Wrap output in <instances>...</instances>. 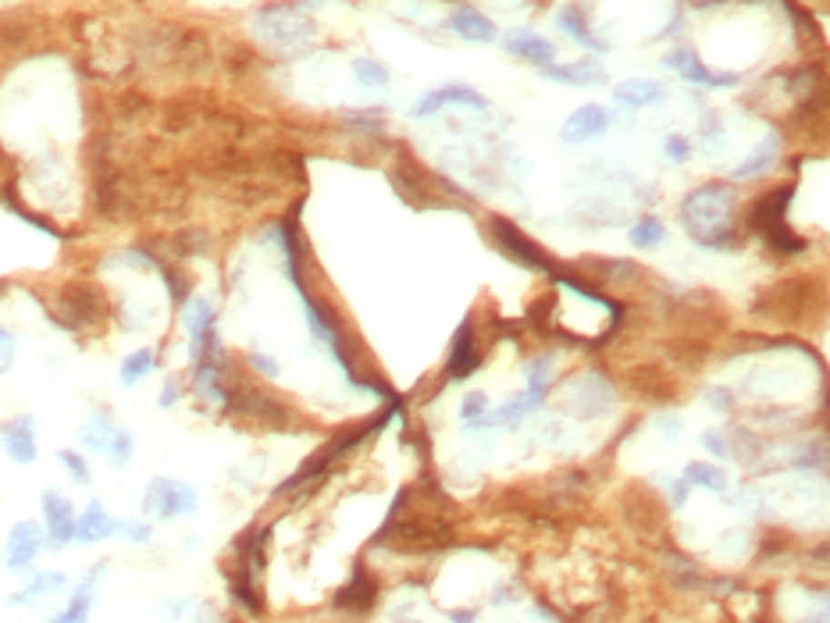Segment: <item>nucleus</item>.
<instances>
[{
  "mask_svg": "<svg viewBox=\"0 0 830 623\" xmlns=\"http://www.w3.org/2000/svg\"><path fill=\"white\" fill-rule=\"evenodd\" d=\"M197 506H200V496L186 481H165V477H157V481L147 485V496H143V513L147 517H161V520H167V517H186Z\"/></svg>",
  "mask_w": 830,
  "mask_h": 623,
  "instance_id": "nucleus-3",
  "label": "nucleus"
},
{
  "mask_svg": "<svg viewBox=\"0 0 830 623\" xmlns=\"http://www.w3.org/2000/svg\"><path fill=\"white\" fill-rule=\"evenodd\" d=\"M663 154L670 157V161H677V165H681V161H688V157H692V143H688V139H681V136H670V139L663 143Z\"/></svg>",
  "mask_w": 830,
  "mask_h": 623,
  "instance_id": "nucleus-36",
  "label": "nucleus"
},
{
  "mask_svg": "<svg viewBox=\"0 0 830 623\" xmlns=\"http://www.w3.org/2000/svg\"><path fill=\"white\" fill-rule=\"evenodd\" d=\"M446 107H474V111H485L489 107V100L478 93V89H471V85H439V89H431L420 104H417V118H431V115H439V111H446Z\"/></svg>",
  "mask_w": 830,
  "mask_h": 623,
  "instance_id": "nucleus-9",
  "label": "nucleus"
},
{
  "mask_svg": "<svg viewBox=\"0 0 830 623\" xmlns=\"http://www.w3.org/2000/svg\"><path fill=\"white\" fill-rule=\"evenodd\" d=\"M450 620L453 623H474V613H463V609H457V613H450Z\"/></svg>",
  "mask_w": 830,
  "mask_h": 623,
  "instance_id": "nucleus-43",
  "label": "nucleus"
},
{
  "mask_svg": "<svg viewBox=\"0 0 830 623\" xmlns=\"http://www.w3.org/2000/svg\"><path fill=\"white\" fill-rule=\"evenodd\" d=\"M249 367H257V371L268 374V377H275V374H278V364H275L271 357H260V353H249Z\"/></svg>",
  "mask_w": 830,
  "mask_h": 623,
  "instance_id": "nucleus-40",
  "label": "nucleus"
},
{
  "mask_svg": "<svg viewBox=\"0 0 830 623\" xmlns=\"http://www.w3.org/2000/svg\"><path fill=\"white\" fill-rule=\"evenodd\" d=\"M613 407V388L599 374H582L567 388V410L574 417H599Z\"/></svg>",
  "mask_w": 830,
  "mask_h": 623,
  "instance_id": "nucleus-5",
  "label": "nucleus"
},
{
  "mask_svg": "<svg viewBox=\"0 0 830 623\" xmlns=\"http://www.w3.org/2000/svg\"><path fill=\"white\" fill-rule=\"evenodd\" d=\"M61 588H68V578H65V574H57V570H46V574H36L33 581L15 595V598H11V606H29V602H36L40 595L61 591Z\"/></svg>",
  "mask_w": 830,
  "mask_h": 623,
  "instance_id": "nucleus-24",
  "label": "nucleus"
},
{
  "mask_svg": "<svg viewBox=\"0 0 830 623\" xmlns=\"http://www.w3.org/2000/svg\"><path fill=\"white\" fill-rule=\"evenodd\" d=\"M450 29L467 43H496V36H499L496 25H492L478 7H467V4H460L457 11L450 15Z\"/></svg>",
  "mask_w": 830,
  "mask_h": 623,
  "instance_id": "nucleus-14",
  "label": "nucleus"
},
{
  "mask_svg": "<svg viewBox=\"0 0 830 623\" xmlns=\"http://www.w3.org/2000/svg\"><path fill=\"white\" fill-rule=\"evenodd\" d=\"M703 446H706L713 457H731V442L724 438V431H706L703 435Z\"/></svg>",
  "mask_w": 830,
  "mask_h": 623,
  "instance_id": "nucleus-38",
  "label": "nucleus"
},
{
  "mask_svg": "<svg viewBox=\"0 0 830 623\" xmlns=\"http://www.w3.org/2000/svg\"><path fill=\"white\" fill-rule=\"evenodd\" d=\"M100 578H104V563L89 570V578H86V581L76 588L72 602H68V606H65V609H61V613H57V617H54L50 623H86V620H89V613H93V602H96V598H93V588H96V581H100Z\"/></svg>",
  "mask_w": 830,
  "mask_h": 623,
  "instance_id": "nucleus-19",
  "label": "nucleus"
},
{
  "mask_svg": "<svg viewBox=\"0 0 830 623\" xmlns=\"http://www.w3.org/2000/svg\"><path fill=\"white\" fill-rule=\"evenodd\" d=\"M57 459H61V467L72 474V481L76 485H89V463H86V457H79V453H57Z\"/></svg>",
  "mask_w": 830,
  "mask_h": 623,
  "instance_id": "nucleus-33",
  "label": "nucleus"
},
{
  "mask_svg": "<svg viewBox=\"0 0 830 623\" xmlns=\"http://www.w3.org/2000/svg\"><path fill=\"white\" fill-rule=\"evenodd\" d=\"M104 457L111 459V467H125L128 459H132V435L125 431L122 424L115 427V435H111V442H107V453Z\"/></svg>",
  "mask_w": 830,
  "mask_h": 623,
  "instance_id": "nucleus-30",
  "label": "nucleus"
},
{
  "mask_svg": "<svg viewBox=\"0 0 830 623\" xmlns=\"http://www.w3.org/2000/svg\"><path fill=\"white\" fill-rule=\"evenodd\" d=\"M777 157H781V136H777V132H770L763 143H755V150L748 154L745 161L734 167V178H738V182H745V178H759L763 171H770V167H774Z\"/></svg>",
  "mask_w": 830,
  "mask_h": 623,
  "instance_id": "nucleus-20",
  "label": "nucleus"
},
{
  "mask_svg": "<svg viewBox=\"0 0 830 623\" xmlns=\"http://www.w3.org/2000/svg\"><path fill=\"white\" fill-rule=\"evenodd\" d=\"M115 420L107 417V410H96V414L86 417V424L79 427V442H83L89 453H107V442L115 435Z\"/></svg>",
  "mask_w": 830,
  "mask_h": 623,
  "instance_id": "nucleus-22",
  "label": "nucleus"
},
{
  "mask_svg": "<svg viewBox=\"0 0 830 623\" xmlns=\"http://www.w3.org/2000/svg\"><path fill=\"white\" fill-rule=\"evenodd\" d=\"M182 325H186V332H189V360H193V364L204 360V357L214 353V349H221V346H218V332H214L218 314H214L210 299L193 296V299L182 306Z\"/></svg>",
  "mask_w": 830,
  "mask_h": 623,
  "instance_id": "nucleus-4",
  "label": "nucleus"
},
{
  "mask_svg": "<svg viewBox=\"0 0 830 623\" xmlns=\"http://www.w3.org/2000/svg\"><path fill=\"white\" fill-rule=\"evenodd\" d=\"M118 531H122L132 545H147V541H150V528H147L143 520H122V528H118Z\"/></svg>",
  "mask_w": 830,
  "mask_h": 623,
  "instance_id": "nucleus-37",
  "label": "nucleus"
},
{
  "mask_svg": "<svg viewBox=\"0 0 830 623\" xmlns=\"http://www.w3.org/2000/svg\"><path fill=\"white\" fill-rule=\"evenodd\" d=\"M371 598H374V584L364 578V570H357V574H353V584L339 591L335 606H342V609H346V606H353V609H364V606H371Z\"/></svg>",
  "mask_w": 830,
  "mask_h": 623,
  "instance_id": "nucleus-29",
  "label": "nucleus"
},
{
  "mask_svg": "<svg viewBox=\"0 0 830 623\" xmlns=\"http://www.w3.org/2000/svg\"><path fill=\"white\" fill-rule=\"evenodd\" d=\"M253 29L257 36L278 50H299L314 40V25L303 11H296L289 4H278V7H260L257 18H253Z\"/></svg>",
  "mask_w": 830,
  "mask_h": 623,
  "instance_id": "nucleus-2",
  "label": "nucleus"
},
{
  "mask_svg": "<svg viewBox=\"0 0 830 623\" xmlns=\"http://www.w3.org/2000/svg\"><path fill=\"white\" fill-rule=\"evenodd\" d=\"M684 481H688V485H699V488H706V492H724V488H727V470L699 459V463H688V467H684Z\"/></svg>",
  "mask_w": 830,
  "mask_h": 623,
  "instance_id": "nucleus-25",
  "label": "nucleus"
},
{
  "mask_svg": "<svg viewBox=\"0 0 830 623\" xmlns=\"http://www.w3.org/2000/svg\"><path fill=\"white\" fill-rule=\"evenodd\" d=\"M107 267H136V271H150V267H157V260H154V256H147L143 249H125V253H115V256L107 260Z\"/></svg>",
  "mask_w": 830,
  "mask_h": 623,
  "instance_id": "nucleus-32",
  "label": "nucleus"
},
{
  "mask_svg": "<svg viewBox=\"0 0 830 623\" xmlns=\"http://www.w3.org/2000/svg\"><path fill=\"white\" fill-rule=\"evenodd\" d=\"M542 79L560 85H602L606 83V68L595 57H582V61H571V65H545Z\"/></svg>",
  "mask_w": 830,
  "mask_h": 623,
  "instance_id": "nucleus-12",
  "label": "nucleus"
},
{
  "mask_svg": "<svg viewBox=\"0 0 830 623\" xmlns=\"http://www.w3.org/2000/svg\"><path fill=\"white\" fill-rule=\"evenodd\" d=\"M485 410H489V399H485V392H471V396L460 403V417H463V420H471V424H474V420H481V414H485Z\"/></svg>",
  "mask_w": 830,
  "mask_h": 623,
  "instance_id": "nucleus-34",
  "label": "nucleus"
},
{
  "mask_svg": "<svg viewBox=\"0 0 830 623\" xmlns=\"http://www.w3.org/2000/svg\"><path fill=\"white\" fill-rule=\"evenodd\" d=\"M478 364H481V357H478V346H474V328L467 321V325H460L457 338H453V353H450L446 371H450V377H471L478 371Z\"/></svg>",
  "mask_w": 830,
  "mask_h": 623,
  "instance_id": "nucleus-18",
  "label": "nucleus"
},
{
  "mask_svg": "<svg viewBox=\"0 0 830 623\" xmlns=\"http://www.w3.org/2000/svg\"><path fill=\"white\" fill-rule=\"evenodd\" d=\"M157 367V353L150 349V346H143V349H136V353H128L122 360V371H118V377H122L125 388H132V385H139L147 374Z\"/></svg>",
  "mask_w": 830,
  "mask_h": 623,
  "instance_id": "nucleus-23",
  "label": "nucleus"
},
{
  "mask_svg": "<svg viewBox=\"0 0 830 623\" xmlns=\"http://www.w3.org/2000/svg\"><path fill=\"white\" fill-rule=\"evenodd\" d=\"M349 72H353V79L364 85V89H385V85H389V72H385V65H381V61H374V57H353Z\"/></svg>",
  "mask_w": 830,
  "mask_h": 623,
  "instance_id": "nucleus-28",
  "label": "nucleus"
},
{
  "mask_svg": "<svg viewBox=\"0 0 830 623\" xmlns=\"http://www.w3.org/2000/svg\"><path fill=\"white\" fill-rule=\"evenodd\" d=\"M556 22H560V29H563L571 40H578L582 46H588V50H602V40H595V36L588 33V25H584V18L578 15V7H563V11L556 15Z\"/></svg>",
  "mask_w": 830,
  "mask_h": 623,
  "instance_id": "nucleus-27",
  "label": "nucleus"
},
{
  "mask_svg": "<svg viewBox=\"0 0 830 623\" xmlns=\"http://www.w3.org/2000/svg\"><path fill=\"white\" fill-rule=\"evenodd\" d=\"M606 128H610V111H606V107H599V104H584V107H578V111L563 122V128H560V139H563L567 146H582V143L599 139Z\"/></svg>",
  "mask_w": 830,
  "mask_h": 623,
  "instance_id": "nucleus-10",
  "label": "nucleus"
},
{
  "mask_svg": "<svg viewBox=\"0 0 830 623\" xmlns=\"http://www.w3.org/2000/svg\"><path fill=\"white\" fill-rule=\"evenodd\" d=\"M118 528H122V520H111V517H107V509H104V502H100V498H89L86 513L76 517V541L93 545V541L111 538Z\"/></svg>",
  "mask_w": 830,
  "mask_h": 623,
  "instance_id": "nucleus-13",
  "label": "nucleus"
},
{
  "mask_svg": "<svg viewBox=\"0 0 830 623\" xmlns=\"http://www.w3.org/2000/svg\"><path fill=\"white\" fill-rule=\"evenodd\" d=\"M0 296H4V286H0Z\"/></svg>",
  "mask_w": 830,
  "mask_h": 623,
  "instance_id": "nucleus-45",
  "label": "nucleus"
},
{
  "mask_svg": "<svg viewBox=\"0 0 830 623\" xmlns=\"http://www.w3.org/2000/svg\"><path fill=\"white\" fill-rule=\"evenodd\" d=\"M524 381H528V388H539V392H545V388H549V381H552V357H539V360H531V364H528V371H524Z\"/></svg>",
  "mask_w": 830,
  "mask_h": 623,
  "instance_id": "nucleus-31",
  "label": "nucleus"
},
{
  "mask_svg": "<svg viewBox=\"0 0 830 623\" xmlns=\"http://www.w3.org/2000/svg\"><path fill=\"white\" fill-rule=\"evenodd\" d=\"M61 299H65V317H61L65 328H83V325H89L100 314V296L93 289H86V286L68 289Z\"/></svg>",
  "mask_w": 830,
  "mask_h": 623,
  "instance_id": "nucleus-17",
  "label": "nucleus"
},
{
  "mask_svg": "<svg viewBox=\"0 0 830 623\" xmlns=\"http://www.w3.org/2000/svg\"><path fill=\"white\" fill-rule=\"evenodd\" d=\"M734 193L724 182H706L695 193H688V200L681 204V221L688 228V236L706 249H724L731 246V232H734Z\"/></svg>",
  "mask_w": 830,
  "mask_h": 623,
  "instance_id": "nucleus-1",
  "label": "nucleus"
},
{
  "mask_svg": "<svg viewBox=\"0 0 830 623\" xmlns=\"http://www.w3.org/2000/svg\"><path fill=\"white\" fill-rule=\"evenodd\" d=\"M627 239H631V246H638V249H656L666 239L663 221H660V217H638V221L631 225V232H627Z\"/></svg>",
  "mask_w": 830,
  "mask_h": 623,
  "instance_id": "nucleus-26",
  "label": "nucleus"
},
{
  "mask_svg": "<svg viewBox=\"0 0 830 623\" xmlns=\"http://www.w3.org/2000/svg\"><path fill=\"white\" fill-rule=\"evenodd\" d=\"M663 65L666 68H673V72H681L684 83L706 85V89H731V85L742 83L738 72H709L706 65H703L695 54H688V50H673L670 57H663Z\"/></svg>",
  "mask_w": 830,
  "mask_h": 623,
  "instance_id": "nucleus-7",
  "label": "nucleus"
},
{
  "mask_svg": "<svg viewBox=\"0 0 830 623\" xmlns=\"http://www.w3.org/2000/svg\"><path fill=\"white\" fill-rule=\"evenodd\" d=\"M613 100L627 107V111H642V107H656L666 100V85L653 83V79H631V83L613 85Z\"/></svg>",
  "mask_w": 830,
  "mask_h": 623,
  "instance_id": "nucleus-15",
  "label": "nucleus"
},
{
  "mask_svg": "<svg viewBox=\"0 0 830 623\" xmlns=\"http://www.w3.org/2000/svg\"><path fill=\"white\" fill-rule=\"evenodd\" d=\"M178 403V385L175 381H167L165 392H161V407H175Z\"/></svg>",
  "mask_w": 830,
  "mask_h": 623,
  "instance_id": "nucleus-42",
  "label": "nucleus"
},
{
  "mask_svg": "<svg viewBox=\"0 0 830 623\" xmlns=\"http://www.w3.org/2000/svg\"><path fill=\"white\" fill-rule=\"evenodd\" d=\"M307 4H321V0H307Z\"/></svg>",
  "mask_w": 830,
  "mask_h": 623,
  "instance_id": "nucleus-44",
  "label": "nucleus"
},
{
  "mask_svg": "<svg viewBox=\"0 0 830 623\" xmlns=\"http://www.w3.org/2000/svg\"><path fill=\"white\" fill-rule=\"evenodd\" d=\"M43 524H46L50 548H65L76 538V513H72V502L61 492H43Z\"/></svg>",
  "mask_w": 830,
  "mask_h": 623,
  "instance_id": "nucleus-8",
  "label": "nucleus"
},
{
  "mask_svg": "<svg viewBox=\"0 0 830 623\" xmlns=\"http://www.w3.org/2000/svg\"><path fill=\"white\" fill-rule=\"evenodd\" d=\"M15 349H18V346H15V335L0 328V374L11 367V360H15Z\"/></svg>",
  "mask_w": 830,
  "mask_h": 623,
  "instance_id": "nucleus-39",
  "label": "nucleus"
},
{
  "mask_svg": "<svg viewBox=\"0 0 830 623\" xmlns=\"http://www.w3.org/2000/svg\"><path fill=\"white\" fill-rule=\"evenodd\" d=\"M33 424H36L33 417L22 414L0 427V442H4L7 457L15 463H33L36 459V431H33Z\"/></svg>",
  "mask_w": 830,
  "mask_h": 623,
  "instance_id": "nucleus-11",
  "label": "nucleus"
},
{
  "mask_svg": "<svg viewBox=\"0 0 830 623\" xmlns=\"http://www.w3.org/2000/svg\"><path fill=\"white\" fill-rule=\"evenodd\" d=\"M43 528L36 524V520H18L15 528H11V535H7V545H4V563H7V570H15V574H25L33 563H36V556L43 552Z\"/></svg>",
  "mask_w": 830,
  "mask_h": 623,
  "instance_id": "nucleus-6",
  "label": "nucleus"
},
{
  "mask_svg": "<svg viewBox=\"0 0 830 623\" xmlns=\"http://www.w3.org/2000/svg\"><path fill=\"white\" fill-rule=\"evenodd\" d=\"M670 485V492H673V506H684V496H688V481H666Z\"/></svg>",
  "mask_w": 830,
  "mask_h": 623,
  "instance_id": "nucleus-41",
  "label": "nucleus"
},
{
  "mask_svg": "<svg viewBox=\"0 0 830 623\" xmlns=\"http://www.w3.org/2000/svg\"><path fill=\"white\" fill-rule=\"evenodd\" d=\"M706 407L716 414H731L734 410V396L727 388H706Z\"/></svg>",
  "mask_w": 830,
  "mask_h": 623,
  "instance_id": "nucleus-35",
  "label": "nucleus"
},
{
  "mask_svg": "<svg viewBox=\"0 0 830 623\" xmlns=\"http://www.w3.org/2000/svg\"><path fill=\"white\" fill-rule=\"evenodd\" d=\"M492 236L502 243L506 253H513V260H521V264H528V267H539V271H549V260H545L539 249L531 246V243H528V239H524L513 225H506V221H492Z\"/></svg>",
  "mask_w": 830,
  "mask_h": 623,
  "instance_id": "nucleus-16",
  "label": "nucleus"
},
{
  "mask_svg": "<svg viewBox=\"0 0 830 623\" xmlns=\"http://www.w3.org/2000/svg\"><path fill=\"white\" fill-rule=\"evenodd\" d=\"M506 50H510L513 57H524V61L539 65V68L556 65V46L549 40H542V36H535V33H517L513 40L506 43Z\"/></svg>",
  "mask_w": 830,
  "mask_h": 623,
  "instance_id": "nucleus-21",
  "label": "nucleus"
}]
</instances>
